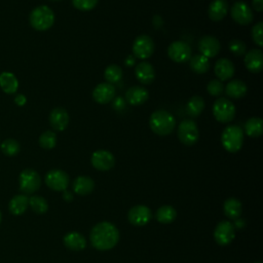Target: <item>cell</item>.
<instances>
[{
	"label": "cell",
	"instance_id": "9a60e30c",
	"mask_svg": "<svg viewBox=\"0 0 263 263\" xmlns=\"http://www.w3.org/2000/svg\"><path fill=\"white\" fill-rule=\"evenodd\" d=\"M128 221L135 226H143L146 225L152 218L151 210L144 205L138 204L133 206L127 213Z\"/></svg>",
	"mask_w": 263,
	"mask_h": 263
},
{
	"label": "cell",
	"instance_id": "f6af8a7d",
	"mask_svg": "<svg viewBox=\"0 0 263 263\" xmlns=\"http://www.w3.org/2000/svg\"><path fill=\"white\" fill-rule=\"evenodd\" d=\"M134 63H135V59L132 58V55H129L127 58V60H126V65L127 66H132V65H134Z\"/></svg>",
	"mask_w": 263,
	"mask_h": 263
},
{
	"label": "cell",
	"instance_id": "30bf717a",
	"mask_svg": "<svg viewBox=\"0 0 263 263\" xmlns=\"http://www.w3.org/2000/svg\"><path fill=\"white\" fill-rule=\"evenodd\" d=\"M230 15L236 24L241 26H247L254 20V14L251 7L243 1H236L231 5Z\"/></svg>",
	"mask_w": 263,
	"mask_h": 263
},
{
	"label": "cell",
	"instance_id": "60d3db41",
	"mask_svg": "<svg viewBox=\"0 0 263 263\" xmlns=\"http://www.w3.org/2000/svg\"><path fill=\"white\" fill-rule=\"evenodd\" d=\"M252 7L255 11L261 12L263 10V0H252Z\"/></svg>",
	"mask_w": 263,
	"mask_h": 263
},
{
	"label": "cell",
	"instance_id": "9c48e42d",
	"mask_svg": "<svg viewBox=\"0 0 263 263\" xmlns=\"http://www.w3.org/2000/svg\"><path fill=\"white\" fill-rule=\"evenodd\" d=\"M167 55L175 63H186L192 55V49L187 42L178 40L168 45Z\"/></svg>",
	"mask_w": 263,
	"mask_h": 263
},
{
	"label": "cell",
	"instance_id": "ee69618b",
	"mask_svg": "<svg viewBox=\"0 0 263 263\" xmlns=\"http://www.w3.org/2000/svg\"><path fill=\"white\" fill-rule=\"evenodd\" d=\"M64 199L66 201H71L73 198H72V194L70 191H67V190H64Z\"/></svg>",
	"mask_w": 263,
	"mask_h": 263
},
{
	"label": "cell",
	"instance_id": "f35d334b",
	"mask_svg": "<svg viewBox=\"0 0 263 263\" xmlns=\"http://www.w3.org/2000/svg\"><path fill=\"white\" fill-rule=\"evenodd\" d=\"M73 6L81 11H89L91 9H93L99 0H71Z\"/></svg>",
	"mask_w": 263,
	"mask_h": 263
},
{
	"label": "cell",
	"instance_id": "74e56055",
	"mask_svg": "<svg viewBox=\"0 0 263 263\" xmlns=\"http://www.w3.org/2000/svg\"><path fill=\"white\" fill-rule=\"evenodd\" d=\"M206 90L211 96L219 97L223 93L224 85H223L222 81H220L219 79H212L209 81V83L206 85Z\"/></svg>",
	"mask_w": 263,
	"mask_h": 263
},
{
	"label": "cell",
	"instance_id": "7dc6e473",
	"mask_svg": "<svg viewBox=\"0 0 263 263\" xmlns=\"http://www.w3.org/2000/svg\"><path fill=\"white\" fill-rule=\"evenodd\" d=\"M255 263H261V262H259V261H258V262H255Z\"/></svg>",
	"mask_w": 263,
	"mask_h": 263
},
{
	"label": "cell",
	"instance_id": "d4e9b609",
	"mask_svg": "<svg viewBox=\"0 0 263 263\" xmlns=\"http://www.w3.org/2000/svg\"><path fill=\"white\" fill-rule=\"evenodd\" d=\"M95 188V182L87 176H79L73 182V190L79 195H86L92 192Z\"/></svg>",
	"mask_w": 263,
	"mask_h": 263
},
{
	"label": "cell",
	"instance_id": "5bb4252c",
	"mask_svg": "<svg viewBox=\"0 0 263 263\" xmlns=\"http://www.w3.org/2000/svg\"><path fill=\"white\" fill-rule=\"evenodd\" d=\"M198 50L200 54L205 58H214L219 54L221 50V43L215 37L211 35L202 36L198 41Z\"/></svg>",
	"mask_w": 263,
	"mask_h": 263
},
{
	"label": "cell",
	"instance_id": "c3c4849f",
	"mask_svg": "<svg viewBox=\"0 0 263 263\" xmlns=\"http://www.w3.org/2000/svg\"><path fill=\"white\" fill-rule=\"evenodd\" d=\"M54 1H58V0H54Z\"/></svg>",
	"mask_w": 263,
	"mask_h": 263
},
{
	"label": "cell",
	"instance_id": "836d02e7",
	"mask_svg": "<svg viewBox=\"0 0 263 263\" xmlns=\"http://www.w3.org/2000/svg\"><path fill=\"white\" fill-rule=\"evenodd\" d=\"M29 205L33 212L36 214L42 215L45 214L48 210L47 201L40 195H33L29 198Z\"/></svg>",
	"mask_w": 263,
	"mask_h": 263
},
{
	"label": "cell",
	"instance_id": "2e32d148",
	"mask_svg": "<svg viewBox=\"0 0 263 263\" xmlns=\"http://www.w3.org/2000/svg\"><path fill=\"white\" fill-rule=\"evenodd\" d=\"M115 87L113 84L108 82L99 83L92 90V99L96 103L105 105L110 103L115 97Z\"/></svg>",
	"mask_w": 263,
	"mask_h": 263
},
{
	"label": "cell",
	"instance_id": "83f0119b",
	"mask_svg": "<svg viewBox=\"0 0 263 263\" xmlns=\"http://www.w3.org/2000/svg\"><path fill=\"white\" fill-rule=\"evenodd\" d=\"M29 206V198L25 194H18L11 198L9 201V211L15 216H20L26 212Z\"/></svg>",
	"mask_w": 263,
	"mask_h": 263
},
{
	"label": "cell",
	"instance_id": "f1b7e54d",
	"mask_svg": "<svg viewBox=\"0 0 263 263\" xmlns=\"http://www.w3.org/2000/svg\"><path fill=\"white\" fill-rule=\"evenodd\" d=\"M223 210L226 217H228L229 219L235 220L239 218L241 214V210H242L241 202L234 197H229L225 200L223 204Z\"/></svg>",
	"mask_w": 263,
	"mask_h": 263
},
{
	"label": "cell",
	"instance_id": "52a82bcc",
	"mask_svg": "<svg viewBox=\"0 0 263 263\" xmlns=\"http://www.w3.org/2000/svg\"><path fill=\"white\" fill-rule=\"evenodd\" d=\"M18 182L20 190L26 194L36 192L41 186V178L39 174L32 168L24 170L20 175Z\"/></svg>",
	"mask_w": 263,
	"mask_h": 263
},
{
	"label": "cell",
	"instance_id": "4316f807",
	"mask_svg": "<svg viewBox=\"0 0 263 263\" xmlns=\"http://www.w3.org/2000/svg\"><path fill=\"white\" fill-rule=\"evenodd\" d=\"M189 66L190 69L197 74H203L206 73L210 69V61L204 55L197 53L194 55H191L189 59Z\"/></svg>",
	"mask_w": 263,
	"mask_h": 263
},
{
	"label": "cell",
	"instance_id": "ac0fdd59",
	"mask_svg": "<svg viewBox=\"0 0 263 263\" xmlns=\"http://www.w3.org/2000/svg\"><path fill=\"white\" fill-rule=\"evenodd\" d=\"M245 66L252 73H259L263 69V54L261 49H251L245 54Z\"/></svg>",
	"mask_w": 263,
	"mask_h": 263
},
{
	"label": "cell",
	"instance_id": "d590c367",
	"mask_svg": "<svg viewBox=\"0 0 263 263\" xmlns=\"http://www.w3.org/2000/svg\"><path fill=\"white\" fill-rule=\"evenodd\" d=\"M1 150L7 156H14L20 152L21 146L16 140L7 139L1 144Z\"/></svg>",
	"mask_w": 263,
	"mask_h": 263
},
{
	"label": "cell",
	"instance_id": "5b68a950",
	"mask_svg": "<svg viewBox=\"0 0 263 263\" xmlns=\"http://www.w3.org/2000/svg\"><path fill=\"white\" fill-rule=\"evenodd\" d=\"M236 109L234 104L227 98H219L213 105V115L217 121L228 123L235 117Z\"/></svg>",
	"mask_w": 263,
	"mask_h": 263
},
{
	"label": "cell",
	"instance_id": "277c9868",
	"mask_svg": "<svg viewBox=\"0 0 263 263\" xmlns=\"http://www.w3.org/2000/svg\"><path fill=\"white\" fill-rule=\"evenodd\" d=\"M29 21L33 29L37 31H46L51 28L54 23V13L50 7L40 5L31 11Z\"/></svg>",
	"mask_w": 263,
	"mask_h": 263
},
{
	"label": "cell",
	"instance_id": "f546056e",
	"mask_svg": "<svg viewBox=\"0 0 263 263\" xmlns=\"http://www.w3.org/2000/svg\"><path fill=\"white\" fill-rule=\"evenodd\" d=\"M204 106H205V103L203 98L195 95L191 97L187 102V105H186L187 114L190 117H198L202 113Z\"/></svg>",
	"mask_w": 263,
	"mask_h": 263
},
{
	"label": "cell",
	"instance_id": "e0dca14e",
	"mask_svg": "<svg viewBox=\"0 0 263 263\" xmlns=\"http://www.w3.org/2000/svg\"><path fill=\"white\" fill-rule=\"evenodd\" d=\"M49 124L50 126L58 132H63L68 127L70 117L66 109L62 107H57L51 110L49 114Z\"/></svg>",
	"mask_w": 263,
	"mask_h": 263
},
{
	"label": "cell",
	"instance_id": "8fae6325",
	"mask_svg": "<svg viewBox=\"0 0 263 263\" xmlns=\"http://www.w3.org/2000/svg\"><path fill=\"white\" fill-rule=\"evenodd\" d=\"M69 176L62 170H51L45 175L46 185L54 191H64L69 185Z\"/></svg>",
	"mask_w": 263,
	"mask_h": 263
},
{
	"label": "cell",
	"instance_id": "7c38bea8",
	"mask_svg": "<svg viewBox=\"0 0 263 263\" xmlns=\"http://www.w3.org/2000/svg\"><path fill=\"white\" fill-rule=\"evenodd\" d=\"M214 237L218 245L227 246L235 237V228L229 221H221L215 228Z\"/></svg>",
	"mask_w": 263,
	"mask_h": 263
},
{
	"label": "cell",
	"instance_id": "4dcf8cb0",
	"mask_svg": "<svg viewBox=\"0 0 263 263\" xmlns=\"http://www.w3.org/2000/svg\"><path fill=\"white\" fill-rule=\"evenodd\" d=\"M245 133L251 138H258L263 133V120L260 117H251L245 123Z\"/></svg>",
	"mask_w": 263,
	"mask_h": 263
},
{
	"label": "cell",
	"instance_id": "8992f818",
	"mask_svg": "<svg viewBox=\"0 0 263 263\" xmlns=\"http://www.w3.org/2000/svg\"><path fill=\"white\" fill-rule=\"evenodd\" d=\"M178 139L185 146H192L199 139V130L196 122L186 118L182 120L178 126Z\"/></svg>",
	"mask_w": 263,
	"mask_h": 263
},
{
	"label": "cell",
	"instance_id": "44dd1931",
	"mask_svg": "<svg viewBox=\"0 0 263 263\" xmlns=\"http://www.w3.org/2000/svg\"><path fill=\"white\" fill-rule=\"evenodd\" d=\"M135 75L142 84H150L155 79V70L150 63L144 61L136 66Z\"/></svg>",
	"mask_w": 263,
	"mask_h": 263
},
{
	"label": "cell",
	"instance_id": "3957f363",
	"mask_svg": "<svg viewBox=\"0 0 263 263\" xmlns=\"http://www.w3.org/2000/svg\"><path fill=\"white\" fill-rule=\"evenodd\" d=\"M221 143L224 149L230 153L239 151L243 144L242 128L235 124L226 126L221 135Z\"/></svg>",
	"mask_w": 263,
	"mask_h": 263
},
{
	"label": "cell",
	"instance_id": "1f68e13d",
	"mask_svg": "<svg viewBox=\"0 0 263 263\" xmlns=\"http://www.w3.org/2000/svg\"><path fill=\"white\" fill-rule=\"evenodd\" d=\"M177 217L176 210L171 205H161L155 214V219L161 224L172 223Z\"/></svg>",
	"mask_w": 263,
	"mask_h": 263
},
{
	"label": "cell",
	"instance_id": "484cf974",
	"mask_svg": "<svg viewBox=\"0 0 263 263\" xmlns=\"http://www.w3.org/2000/svg\"><path fill=\"white\" fill-rule=\"evenodd\" d=\"M0 86L5 93L12 95L17 90L18 81L14 74L10 72H3L0 74Z\"/></svg>",
	"mask_w": 263,
	"mask_h": 263
},
{
	"label": "cell",
	"instance_id": "7402d4cb",
	"mask_svg": "<svg viewBox=\"0 0 263 263\" xmlns=\"http://www.w3.org/2000/svg\"><path fill=\"white\" fill-rule=\"evenodd\" d=\"M229 5L226 0H214L208 8V15L214 22L222 21L228 13Z\"/></svg>",
	"mask_w": 263,
	"mask_h": 263
},
{
	"label": "cell",
	"instance_id": "8d00e7d4",
	"mask_svg": "<svg viewBox=\"0 0 263 263\" xmlns=\"http://www.w3.org/2000/svg\"><path fill=\"white\" fill-rule=\"evenodd\" d=\"M229 50L236 57H242L247 52V45L239 39H232L229 42Z\"/></svg>",
	"mask_w": 263,
	"mask_h": 263
},
{
	"label": "cell",
	"instance_id": "ffe728a7",
	"mask_svg": "<svg viewBox=\"0 0 263 263\" xmlns=\"http://www.w3.org/2000/svg\"><path fill=\"white\" fill-rule=\"evenodd\" d=\"M234 65L233 63L226 58H222L218 60L214 66L215 75L219 78L220 81H225L234 75Z\"/></svg>",
	"mask_w": 263,
	"mask_h": 263
},
{
	"label": "cell",
	"instance_id": "ab89813d",
	"mask_svg": "<svg viewBox=\"0 0 263 263\" xmlns=\"http://www.w3.org/2000/svg\"><path fill=\"white\" fill-rule=\"evenodd\" d=\"M262 30H263V23L258 22L253 28H252V39L255 42L256 45L259 47L263 46V35H262Z\"/></svg>",
	"mask_w": 263,
	"mask_h": 263
},
{
	"label": "cell",
	"instance_id": "7bdbcfd3",
	"mask_svg": "<svg viewBox=\"0 0 263 263\" xmlns=\"http://www.w3.org/2000/svg\"><path fill=\"white\" fill-rule=\"evenodd\" d=\"M233 226H234V228H238V229H241V228L245 226V221H243L242 219H239V218H237V219H235V222H234Z\"/></svg>",
	"mask_w": 263,
	"mask_h": 263
},
{
	"label": "cell",
	"instance_id": "d6a6232c",
	"mask_svg": "<svg viewBox=\"0 0 263 263\" xmlns=\"http://www.w3.org/2000/svg\"><path fill=\"white\" fill-rule=\"evenodd\" d=\"M122 76H123L122 69L118 65H115V64L109 65L105 69V72H104V78L106 79V82L111 83V84L120 81Z\"/></svg>",
	"mask_w": 263,
	"mask_h": 263
},
{
	"label": "cell",
	"instance_id": "ba28073f",
	"mask_svg": "<svg viewBox=\"0 0 263 263\" xmlns=\"http://www.w3.org/2000/svg\"><path fill=\"white\" fill-rule=\"evenodd\" d=\"M154 49H155L154 41L152 40L151 37L145 34L139 35L134 40V43L132 46L133 54L140 60H146L150 58L153 54Z\"/></svg>",
	"mask_w": 263,
	"mask_h": 263
},
{
	"label": "cell",
	"instance_id": "603a6c76",
	"mask_svg": "<svg viewBox=\"0 0 263 263\" xmlns=\"http://www.w3.org/2000/svg\"><path fill=\"white\" fill-rule=\"evenodd\" d=\"M248 91L247 84L240 79H232L225 86L226 95L231 99H241Z\"/></svg>",
	"mask_w": 263,
	"mask_h": 263
},
{
	"label": "cell",
	"instance_id": "6da1fadb",
	"mask_svg": "<svg viewBox=\"0 0 263 263\" xmlns=\"http://www.w3.org/2000/svg\"><path fill=\"white\" fill-rule=\"evenodd\" d=\"M92 247L99 251H107L114 248L119 240L118 229L110 222L103 221L96 224L89 234Z\"/></svg>",
	"mask_w": 263,
	"mask_h": 263
},
{
	"label": "cell",
	"instance_id": "b9f144b4",
	"mask_svg": "<svg viewBox=\"0 0 263 263\" xmlns=\"http://www.w3.org/2000/svg\"><path fill=\"white\" fill-rule=\"evenodd\" d=\"M26 102H27V99H26V97H25L24 95H22V93L17 95V96L14 98V103H15L17 106H24V105L26 104Z\"/></svg>",
	"mask_w": 263,
	"mask_h": 263
},
{
	"label": "cell",
	"instance_id": "bcb514c9",
	"mask_svg": "<svg viewBox=\"0 0 263 263\" xmlns=\"http://www.w3.org/2000/svg\"><path fill=\"white\" fill-rule=\"evenodd\" d=\"M0 222H1V212H0Z\"/></svg>",
	"mask_w": 263,
	"mask_h": 263
},
{
	"label": "cell",
	"instance_id": "e575fe53",
	"mask_svg": "<svg viewBox=\"0 0 263 263\" xmlns=\"http://www.w3.org/2000/svg\"><path fill=\"white\" fill-rule=\"evenodd\" d=\"M39 145L43 149H52L57 145V135L52 130H46L39 137Z\"/></svg>",
	"mask_w": 263,
	"mask_h": 263
},
{
	"label": "cell",
	"instance_id": "cb8c5ba5",
	"mask_svg": "<svg viewBox=\"0 0 263 263\" xmlns=\"http://www.w3.org/2000/svg\"><path fill=\"white\" fill-rule=\"evenodd\" d=\"M64 245L72 251H81L86 247L85 237L79 232H70L63 238Z\"/></svg>",
	"mask_w": 263,
	"mask_h": 263
},
{
	"label": "cell",
	"instance_id": "7a4b0ae2",
	"mask_svg": "<svg viewBox=\"0 0 263 263\" xmlns=\"http://www.w3.org/2000/svg\"><path fill=\"white\" fill-rule=\"evenodd\" d=\"M149 126L157 136H168L173 133L176 126V119L168 111L159 109L151 114L149 118Z\"/></svg>",
	"mask_w": 263,
	"mask_h": 263
},
{
	"label": "cell",
	"instance_id": "4fadbf2b",
	"mask_svg": "<svg viewBox=\"0 0 263 263\" xmlns=\"http://www.w3.org/2000/svg\"><path fill=\"white\" fill-rule=\"evenodd\" d=\"M90 162L98 171H109L115 165V157L108 150H97L92 153Z\"/></svg>",
	"mask_w": 263,
	"mask_h": 263
},
{
	"label": "cell",
	"instance_id": "d6986e66",
	"mask_svg": "<svg viewBox=\"0 0 263 263\" xmlns=\"http://www.w3.org/2000/svg\"><path fill=\"white\" fill-rule=\"evenodd\" d=\"M125 99L128 104L133 106H140L147 102L149 99V92L144 86L134 85L126 90Z\"/></svg>",
	"mask_w": 263,
	"mask_h": 263
}]
</instances>
